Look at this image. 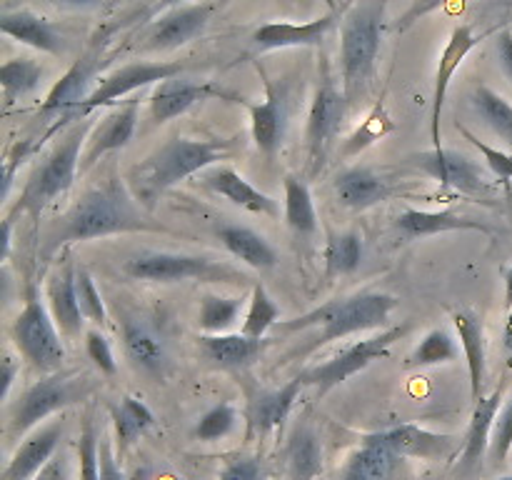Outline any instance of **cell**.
Listing matches in <instances>:
<instances>
[{
  "label": "cell",
  "mask_w": 512,
  "mask_h": 480,
  "mask_svg": "<svg viewBox=\"0 0 512 480\" xmlns=\"http://www.w3.org/2000/svg\"><path fill=\"white\" fill-rule=\"evenodd\" d=\"M25 153H28V143H18L13 150H10L8 160H5V165H3V193H0V198H3V200H8L10 188H13V180H15V170H18V165L23 163Z\"/></svg>",
  "instance_id": "obj_51"
},
{
  "label": "cell",
  "mask_w": 512,
  "mask_h": 480,
  "mask_svg": "<svg viewBox=\"0 0 512 480\" xmlns=\"http://www.w3.org/2000/svg\"><path fill=\"white\" fill-rule=\"evenodd\" d=\"M470 105L478 113V118L512 145V105L500 93H495L488 85H478L470 95Z\"/></svg>",
  "instance_id": "obj_36"
},
{
  "label": "cell",
  "mask_w": 512,
  "mask_h": 480,
  "mask_svg": "<svg viewBox=\"0 0 512 480\" xmlns=\"http://www.w3.org/2000/svg\"><path fill=\"white\" fill-rule=\"evenodd\" d=\"M335 20H338V13L333 10V13L310 20V23H265L255 30L253 40L260 50L313 48V45L323 43Z\"/></svg>",
  "instance_id": "obj_21"
},
{
  "label": "cell",
  "mask_w": 512,
  "mask_h": 480,
  "mask_svg": "<svg viewBox=\"0 0 512 480\" xmlns=\"http://www.w3.org/2000/svg\"><path fill=\"white\" fill-rule=\"evenodd\" d=\"M278 323L280 308L275 305V300L270 298L268 290H265L263 285H255L240 333L248 335V338H265V333H268L270 328H278Z\"/></svg>",
  "instance_id": "obj_41"
},
{
  "label": "cell",
  "mask_w": 512,
  "mask_h": 480,
  "mask_svg": "<svg viewBox=\"0 0 512 480\" xmlns=\"http://www.w3.org/2000/svg\"><path fill=\"white\" fill-rule=\"evenodd\" d=\"M158 8H173V5H180V0H155Z\"/></svg>",
  "instance_id": "obj_59"
},
{
  "label": "cell",
  "mask_w": 512,
  "mask_h": 480,
  "mask_svg": "<svg viewBox=\"0 0 512 480\" xmlns=\"http://www.w3.org/2000/svg\"><path fill=\"white\" fill-rule=\"evenodd\" d=\"M398 230L405 238H425V235L448 233V230H480L490 233L488 225L478 218H468L455 210H415L408 208L398 215Z\"/></svg>",
  "instance_id": "obj_28"
},
{
  "label": "cell",
  "mask_w": 512,
  "mask_h": 480,
  "mask_svg": "<svg viewBox=\"0 0 512 480\" xmlns=\"http://www.w3.org/2000/svg\"><path fill=\"white\" fill-rule=\"evenodd\" d=\"M85 353H88V358L93 360V365L103 375L118 373V360H115L113 348H110L108 338L100 330H85Z\"/></svg>",
  "instance_id": "obj_49"
},
{
  "label": "cell",
  "mask_w": 512,
  "mask_h": 480,
  "mask_svg": "<svg viewBox=\"0 0 512 480\" xmlns=\"http://www.w3.org/2000/svg\"><path fill=\"white\" fill-rule=\"evenodd\" d=\"M75 270L78 268L68 263L48 283L50 315H53L60 335H65V338H78L85 323V315L78 303V290H75Z\"/></svg>",
  "instance_id": "obj_26"
},
{
  "label": "cell",
  "mask_w": 512,
  "mask_h": 480,
  "mask_svg": "<svg viewBox=\"0 0 512 480\" xmlns=\"http://www.w3.org/2000/svg\"><path fill=\"white\" fill-rule=\"evenodd\" d=\"M120 335H123L125 358L138 373L153 380H163L170 373V365H173L170 343L153 320L140 313H123Z\"/></svg>",
  "instance_id": "obj_10"
},
{
  "label": "cell",
  "mask_w": 512,
  "mask_h": 480,
  "mask_svg": "<svg viewBox=\"0 0 512 480\" xmlns=\"http://www.w3.org/2000/svg\"><path fill=\"white\" fill-rule=\"evenodd\" d=\"M505 308L512 310V268H505Z\"/></svg>",
  "instance_id": "obj_57"
},
{
  "label": "cell",
  "mask_w": 512,
  "mask_h": 480,
  "mask_svg": "<svg viewBox=\"0 0 512 480\" xmlns=\"http://www.w3.org/2000/svg\"><path fill=\"white\" fill-rule=\"evenodd\" d=\"M213 10H215L213 3H193V5H183V8L178 5V8L170 10L168 15H163V18L150 28L145 48L173 50V48H180V45L190 43V40H193L205 25H208Z\"/></svg>",
  "instance_id": "obj_17"
},
{
  "label": "cell",
  "mask_w": 512,
  "mask_h": 480,
  "mask_svg": "<svg viewBox=\"0 0 512 480\" xmlns=\"http://www.w3.org/2000/svg\"><path fill=\"white\" fill-rule=\"evenodd\" d=\"M385 0H360L343 20L340 33V63H343L345 98L353 103L365 93L375 73V60L380 50V28H383Z\"/></svg>",
  "instance_id": "obj_4"
},
{
  "label": "cell",
  "mask_w": 512,
  "mask_h": 480,
  "mask_svg": "<svg viewBox=\"0 0 512 480\" xmlns=\"http://www.w3.org/2000/svg\"><path fill=\"white\" fill-rule=\"evenodd\" d=\"M235 140L170 138L128 173V188L145 210H153L160 195L190 175L228 160Z\"/></svg>",
  "instance_id": "obj_2"
},
{
  "label": "cell",
  "mask_w": 512,
  "mask_h": 480,
  "mask_svg": "<svg viewBox=\"0 0 512 480\" xmlns=\"http://www.w3.org/2000/svg\"><path fill=\"white\" fill-rule=\"evenodd\" d=\"M285 223L298 235H313L318 230L313 195H310L305 180L295 178V175L285 178Z\"/></svg>",
  "instance_id": "obj_35"
},
{
  "label": "cell",
  "mask_w": 512,
  "mask_h": 480,
  "mask_svg": "<svg viewBox=\"0 0 512 480\" xmlns=\"http://www.w3.org/2000/svg\"><path fill=\"white\" fill-rule=\"evenodd\" d=\"M390 130H393V123H390V118L385 115L383 105H378V108H375L373 113L365 118V123L360 125L358 133L350 138V143L345 145V155L360 153V150L368 148V145H373L375 140H380L385 133H390Z\"/></svg>",
  "instance_id": "obj_46"
},
{
  "label": "cell",
  "mask_w": 512,
  "mask_h": 480,
  "mask_svg": "<svg viewBox=\"0 0 512 480\" xmlns=\"http://www.w3.org/2000/svg\"><path fill=\"white\" fill-rule=\"evenodd\" d=\"M455 128H458L460 135H463L465 140H470V145H473V148L478 150L480 155H483L485 163H488V168L493 170V173L498 175L500 180H512V155L503 153V150H498V148H493V145L483 143V140H480L478 135L470 133V130L465 128V125L458 123V125H455Z\"/></svg>",
  "instance_id": "obj_47"
},
{
  "label": "cell",
  "mask_w": 512,
  "mask_h": 480,
  "mask_svg": "<svg viewBox=\"0 0 512 480\" xmlns=\"http://www.w3.org/2000/svg\"><path fill=\"white\" fill-rule=\"evenodd\" d=\"M95 380L88 373H48L45 378L35 380L20 398L13 418H10V438H20L33 430L40 420L68 405L78 403L85 395L93 393Z\"/></svg>",
  "instance_id": "obj_6"
},
{
  "label": "cell",
  "mask_w": 512,
  "mask_h": 480,
  "mask_svg": "<svg viewBox=\"0 0 512 480\" xmlns=\"http://www.w3.org/2000/svg\"><path fill=\"white\" fill-rule=\"evenodd\" d=\"M125 273L148 283H180V280H203V283H240L243 275L230 265L210 260L205 255L188 253H138L125 260Z\"/></svg>",
  "instance_id": "obj_7"
},
{
  "label": "cell",
  "mask_w": 512,
  "mask_h": 480,
  "mask_svg": "<svg viewBox=\"0 0 512 480\" xmlns=\"http://www.w3.org/2000/svg\"><path fill=\"white\" fill-rule=\"evenodd\" d=\"M500 405H503V388L493 390L490 398H483L475 403L473 418H470L468 433H465V448L460 468L473 470L478 468L485 453H490V440H493L495 420H498Z\"/></svg>",
  "instance_id": "obj_29"
},
{
  "label": "cell",
  "mask_w": 512,
  "mask_h": 480,
  "mask_svg": "<svg viewBox=\"0 0 512 480\" xmlns=\"http://www.w3.org/2000/svg\"><path fill=\"white\" fill-rule=\"evenodd\" d=\"M303 388L305 385L300 383V378H293L288 385L278 390H260V393H255L250 398L248 410L250 433L265 435L278 428V425H283L288 420L290 410H293L295 398H298Z\"/></svg>",
  "instance_id": "obj_27"
},
{
  "label": "cell",
  "mask_w": 512,
  "mask_h": 480,
  "mask_svg": "<svg viewBox=\"0 0 512 480\" xmlns=\"http://www.w3.org/2000/svg\"><path fill=\"white\" fill-rule=\"evenodd\" d=\"M183 63H128L118 68L115 73L105 75L98 83V88L80 103L75 115H88L90 110L105 108V105L118 103L120 98L130 95L133 90L145 88V85H158L163 80L178 78L183 73Z\"/></svg>",
  "instance_id": "obj_12"
},
{
  "label": "cell",
  "mask_w": 512,
  "mask_h": 480,
  "mask_svg": "<svg viewBox=\"0 0 512 480\" xmlns=\"http://www.w3.org/2000/svg\"><path fill=\"white\" fill-rule=\"evenodd\" d=\"M60 3H68V5H90V3H98V0H60Z\"/></svg>",
  "instance_id": "obj_60"
},
{
  "label": "cell",
  "mask_w": 512,
  "mask_h": 480,
  "mask_svg": "<svg viewBox=\"0 0 512 480\" xmlns=\"http://www.w3.org/2000/svg\"><path fill=\"white\" fill-rule=\"evenodd\" d=\"M478 35L473 33L470 25H458L450 35L448 45L440 53L438 73H435V88H433V113H430V143H433L435 150L443 148V140H440V115H443L445 98H448L450 80H453L455 70L460 68L465 58H468L470 50L478 45Z\"/></svg>",
  "instance_id": "obj_16"
},
{
  "label": "cell",
  "mask_w": 512,
  "mask_h": 480,
  "mask_svg": "<svg viewBox=\"0 0 512 480\" xmlns=\"http://www.w3.org/2000/svg\"><path fill=\"white\" fill-rule=\"evenodd\" d=\"M455 330L463 343L465 360H468V373H470V395L473 400H483V385H485V363H488V353H485V325L478 313L473 310H458L453 315Z\"/></svg>",
  "instance_id": "obj_31"
},
{
  "label": "cell",
  "mask_w": 512,
  "mask_h": 480,
  "mask_svg": "<svg viewBox=\"0 0 512 480\" xmlns=\"http://www.w3.org/2000/svg\"><path fill=\"white\" fill-rule=\"evenodd\" d=\"M75 290H78V303L80 310H83L85 320H90L93 325H105L108 320V313H105V303L100 298L98 288H95L93 275L85 268L75 270Z\"/></svg>",
  "instance_id": "obj_45"
},
{
  "label": "cell",
  "mask_w": 512,
  "mask_h": 480,
  "mask_svg": "<svg viewBox=\"0 0 512 480\" xmlns=\"http://www.w3.org/2000/svg\"><path fill=\"white\" fill-rule=\"evenodd\" d=\"M203 185L208 190H213L215 195H223L225 200H230V203L238 205V208L248 210V213L278 218V200L260 193L255 185H250L248 180H245L238 170L230 168V165H213V168L203 170Z\"/></svg>",
  "instance_id": "obj_18"
},
{
  "label": "cell",
  "mask_w": 512,
  "mask_h": 480,
  "mask_svg": "<svg viewBox=\"0 0 512 480\" xmlns=\"http://www.w3.org/2000/svg\"><path fill=\"white\" fill-rule=\"evenodd\" d=\"M512 450V398L505 403V408L498 413L493 428V440H490V460L493 465H503Z\"/></svg>",
  "instance_id": "obj_48"
},
{
  "label": "cell",
  "mask_w": 512,
  "mask_h": 480,
  "mask_svg": "<svg viewBox=\"0 0 512 480\" xmlns=\"http://www.w3.org/2000/svg\"><path fill=\"white\" fill-rule=\"evenodd\" d=\"M13 223L15 220H10V218L3 220V255H0V258H3V263L10 258V248H13Z\"/></svg>",
  "instance_id": "obj_56"
},
{
  "label": "cell",
  "mask_w": 512,
  "mask_h": 480,
  "mask_svg": "<svg viewBox=\"0 0 512 480\" xmlns=\"http://www.w3.org/2000/svg\"><path fill=\"white\" fill-rule=\"evenodd\" d=\"M68 475V458H65L63 453H55L53 458L48 460V465H45L33 480H68Z\"/></svg>",
  "instance_id": "obj_53"
},
{
  "label": "cell",
  "mask_w": 512,
  "mask_h": 480,
  "mask_svg": "<svg viewBox=\"0 0 512 480\" xmlns=\"http://www.w3.org/2000/svg\"><path fill=\"white\" fill-rule=\"evenodd\" d=\"M208 98H228L240 103L238 95L228 93L223 88H215L210 83H190V80L170 78L155 85L153 95H150V115H153L155 123H168V120L188 113L193 105L203 103Z\"/></svg>",
  "instance_id": "obj_15"
},
{
  "label": "cell",
  "mask_w": 512,
  "mask_h": 480,
  "mask_svg": "<svg viewBox=\"0 0 512 480\" xmlns=\"http://www.w3.org/2000/svg\"><path fill=\"white\" fill-rule=\"evenodd\" d=\"M270 340L265 338H248L243 333H218V335H203L200 338V348L203 355L218 368L240 370L253 365L255 360L263 355Z\"/></svg>",
  "instance_id": "obj_25"
},
{
  "label": "cell",
  "mask_w": 512,
  "mask_h": 480,
  "mask_svg": "<svg viewBox=\"0 0 512 480\" xmlns=\"http://www.w3.org/2000/svg\"><path fill=\"white\" fill-rule=\"evenodd\" d=\"M218 238L223 240L225 250L240 260V263L250 265L255 270H270L278 265V253L258 230L248 228V225L228 223L218 230Z\"/></svg>",
  "instance_id": "obj_32"
},
{
  "label": "cell",
  "mask_w": 512,
  "mask_h": 480,
  "mask_svg": "<svg viewBox=\"0 0 512 480\" xmlns=\"http://www.w3.org/2000/svg\"><path fill=\"white\" fill-rule=\"evenodd\" d=\"M398 455L380 438V433L365 435L363 445L348 458L340 480H390Z\"/></svg>",
  "instance_id": "obj_33"
},
{
  "label": "cell",
  "mask_w": 512,
  "mask_h": 480,
  "mask_svg": "<svg viewBox=\"0 0 512 480\" xmlns=\"http://www.w3.org/2000/svg\"><path fill=\"white\" fill-rule=\"evenodd\" d=\"M235 425H238V410L230 403H218L198 420L195 435H198L200 440H205V443H215V440L233 433Z\"/></svg>",
  "instance_id": "obj_43"
},
{
  "label": "cell",
  "mask_w": 512,
  "mask_h": 480,
  "mask_svg": "<svg viewBox=\"0 0 512 480\" xmlns=\"http://www.w3.org/2000/svg\"><path fill=\"white\" fill-rule=\"evenodd\" d=\"M108 45V33L95 35L93 43L85 48V53L70 65L68 73L53 85V90L45 98L43 108H40V115H63V118H75L80 103L88 98L93 90H90V83H93L95 73L103 65V50Z\"/></svg>",
  "instance_id": "obj_11"
},
{
  "label": "cell",
  "mask_w": 512,
  "mask_h": 480,
  "mask_svg": "<svg viewBox=\"0 0 512 480\" xmlns=\"http://www.w3.org/2000/svg\"><path fill=\"white\" fill-rule=\"evenodd\" d=\"M380 438L390 445L398 458H423V460H435L445 458V455L453 453L455 438L453 435L433 433V430H425L420 425L405 423L398 428H390L385 433H380Z\"/></svg>",
  "instance_id": "obj_23"
},
{
  "label": "cell",
  "mask_w": 512,
  "mask_h": 480,
  "mask_svg": "<svg viewBox=\"0 0 512 480\" xmlns=\"http://www.w3.org/2000/svg\"><path fill=\"white\" fill-rule=\"evenodd\" d=\"M218 480H265V473L255 458H233L225 463Z\"/></svg>",
  "instance_id": "obj_50"
},
{
  "label": "cell",
  "mask_w": 512,
  "mask_h": 480,
  "mask_svg": "<svg viewBox=\"0 0 512 480\" xmlns=\"http://www.w3.org/2000/svg\"><path fill=\"white\" fill-rule=\"evenodd\" d=\"M0 30H3L5 35H10L13 40H18V43L40 50V53H48V55L65 53L63 35H58V30H55L48 20L30 13V10L5 13L3 18H0Z\"/></svg>",
  "instance_id": "obj_30"
},
{
  "label": "cell",
  "mask_w": 512,
  "mask_h": 480,
  "mask_svg": "<svg viewBox=\"0 0 512 480\" xmlns=\"http://www.w3.org/2000/svg\"><path fill=\"white\" fill-rule=\"evenodd\" d=\"M138 100H130L128 105H123L120 110H115L108 120L103 123V128H98V133L90 138L88 150L80 158V173H88L98 158H103L105 153H113V150L125 148V145L133 140L135 125H138Z\"/></svg>",
  "instance_id": "obj_24"
},
{
  "label": "cell",
  "mask_w": 512,
  "mask_h": 480,
  "mask_svg": "<svg viewBox=\"0 0 512 480\" xmlns=\"http://www.w3.org/2000/svg\"><path fill=\"white\" fill-rule=\"evenodd\" d=\"M60 435H63V420H55L30 438H25L10 458L3 480H33L58 450Z\"/></svg>",
  "instance_id": "obj_22"
},
{
  "label": "cell",
  "mask_w": 512,
  "mask_h": 480,
  "mask_svg": "<svg viewBox=\"0 0 512 480\" xmlns=\"http://www.w3.org/2000/svg\"><path fill=\"white\" fill-rule=\"evenodd\" d=\"M43 75H45L43 65H38L35 60H28V58L5 60V63L0 65V85H3L5 103L10 105L18 98H23V95L33 93V90L40 85V80H43Z\"/></svg>",
  "instance_id": "obj_37"
},
{
  "label": "cell",
  "mask_w": 512,
  "mask_h": 480,
  "mask_svg": "<svg viewBox=\"0 0 512 480\" xmlns=\"http://www.w3.org/2000/svg\"><path fill=\"white\" fill-rule=\"evenodd\" d=\"M348 105L350 100L345 98V93H340L335 88L333 80L325 78L318 93H315L313 103H310L308 128H305V140H308V155L310 163H313V170H318L323 165L325 153H328L330 143L335 140L345 115H348Z\"/></svg>",
  "instance_id": "obj_13"
},
{
  "label": "cell",
  "mask_w": 512,
  "mask_h": 480,
  "mask_svg": "<svg viewBox=\"0 0 512 480\" xmlns=\"http://www.w3.org/2000/svg\"><path fill=\"white\" fill-rule=\"evenodd\" d=\"M495 480H512V475H503V478H495Z\"/></svg>",
  "instance_id": "obj_61"
},
{
  "label": "cell",
  "mask_w": 512,
  "mask_h": 480,
  "mask_svg": "<svg viewBox=\"0 0 512 480\" xmlns=\"http://www.w3.org/2000/svg\"><path fill=\"white\" fill-rule=\"evenodd\" d=\"M495 48H498L500 68H503L505 78H508L512 85V33L510 30H500L498 40H495Z\"/></svg>",
  "instance_id": "obj_54"
},
{
  "label": "cell",
  "mask_w": 512,
  "mask_h": 480,
  "mask_svg": "<svg viewBox=\"0 0 512 480\" xmlns=\"http://www.w3.org/2000/svg\"><path fill=\"white\" fill-rule=\"evenodd\" d=\"M120 233H170V230L165 225L153 223L143 213V205H138L128 185L120 183L118 178H110L108 183L88 190L63 215L60 225H55L45 235L43 255L58 253L60 248L70 243H83V240Z\"/></svg>",
  "instance_id": "obj_1"
},
{
  "label": "cell",
  "mask_w": 512,
  "mask_h": 480,
  "mask_svg": "<svg viewBox=\"0 0 512 480\" xmlns=\"http://www.w3.org/2000/svg\"><path fill=\"white\" fill-rule=\"evenodd\" d=\"M323 465V453L313 433H298L290 445V470L295 480H313Z\"/></svg>",
  "instance_id": "obj_42"
},
{
  "label": "cell",
  "mask_w": 512,
  "mask_h": 480,
  "mask_svg": "<svg viewBox=\"0 0 512 480\" xmlns=\"http://www.w3.org/2000/svg\"><path fill=\"white\" fill-rule=\"evenodd\" d=\"M363 263V235L360 233H340L328 240L325 248V268L330 278L335 275L355 273Z\"/></svg>",
  "instance_id": "obj_38"
},
{
  "label": "cell",
  "mask_w": 512,
  "mask_h": 480,
  "mask_svg": "<svg viewBox=\"0 0 512 480\" xmlns=\"http://www.w3.org/2000/svg\"><path fill=\"white\" fill-rule=\"evenodd\" d=\"M335 198L340 205L350 210H368L373 205L385 203L393 193L390 180H385L378 170L365 168V165H353V168L343 170L335 175L333 180Z\"/></svg>",
  "instance_id": "obj_19"
},
{
  "label": "cell",
  "mask_w": 512,
  "mask_h": 480,
  "mask_svg": "<svg viewBox=\"0 0 512 480\" xmlns=\"http://www.w3.org/2000/svg\"><path fill=\"white\" fill-rule=\"evenodd\" d=\"M18 373H20L18 360H15L13 355H3V360H0V380H3V388H0V398H3V400H8L10 388H13V380L18 378Z\"/></svg>",
  "instance_id": "obj_55"
},
{
  "label": "cell",
  "mask_w": 512,
  "mask_h": 480,
  "mask_svg": "<svg viewBox=\"0 0 512 480\" xmlns=\"http://www.w3.org/2000/svg\"><path fill=\"white\" fill-rule=\"evenodd\" d=\"M13 340L20 355L40 373H58L63 368L65 348L50 310L40 303L35 288H28V300L13 323Z\"/></svg>",
  "instance_id": "obj_8"
},
{
  "label": "cell",
  "mask_w": 512,
  "mask_h": 480,
  "mask_svg": "<svg viewBox=\"0 0 512 480\" xmlns=\"http://www.w3.org/2000/svg\"><path fill=\"white\" fill-rule=\"evenodd\" d=\"M110 413H113L115 438H118L120 453H125L138 440V435H143L153 425V413L148 410V405L143 400L133 398V395H123L120 403L110 408Z\"/></svg>",
  "instance_id": "obj_34"
},
{
  "label": "cell",
  "mask_w": 512,
  "mask_h": 480,
  "mask_svg": "<svg viewBox=\"0 0 512 480\" xmlns=\"http://www.w3.org/2000/svg\"><path fill=\"white\" fill-rule=\"evenodd\" d=\"M250 110V135H253L255 148L263 155L273 158L285 140L288 130V108H285V95L268 83V98L258 105H248Z\"/></svg>",
  "instance_id": "obj_20"
},
{
  "label": "cell",
  "mask_w": 512,
  "mask_h": 480,
  "mask_svg": "<svg viewBox=\"0 0 512 480\" xmlns=\"http://www.w3.org/2000/svg\"><path fill=\"white\" fill-rule=\"evenodd\" d=\"M100 480H125L123 470L115 463L113 448L108 440H100Z\"/></svg>",
  "instance_id": "obj_52"
},
{
  "label": "cell",
  "mask_w": 512,
  "mask_h": 480,
  "mask_svg": "<svg viewBox=\"0 0 512 480\" xmlns=\"http://www.w3.org/2000/svg\"><path fill=\"white\" fill-rule=\"evenodd\" d=\"M328 5H330V8H335V0H328Z\"/></svg>",
  "instance_id": "obj_62"
},
{
  "label": "cell",
  "mask_w": 512,
  "mask_h": 480,
  "mask_svg": "<svg viewBox=\"0 0 512 480\" xmlns=\"http://www.w3.org/2000/svg\"><path fill=\"white\" fill-rule=\"evenodd\" d=\"M240 310H243V300L240 298H223V295H203L200 298V328L208 330L210 335L225 333L233 328L238 320Z\"/></svg>",
  "instance_id": "obj_40"
},
{
  "label": "cell",
  "mask_w": 512,
  "mask_h": 480,
  "mask_svg": "<svg viewBox=\"0 0 512 480\" xmlns=\"http://www.w3.org/2000/svg\"><path fill=\"white\" fill-rule=\"evenodd\" d=\"M458 358V345L455 338L443 328H435L420 340L418 348L410 353L408 368H428V365L440 363H453Z\"/></svg>",
  "instance_id": "obj_39"
},
{
  "label": "cell",
  "mask_w": 512,
  "mask_h": 480,
  "mask_svg": "<svg viewBox=\"0 0 512 480\" xmlns=\"http://www.w3.org/2000/svg\"><path fill=\"white\" fill-rule=\"evenodd\" d=\"M413 163L423 173H428L430 178L438 180L443 188H453L465 195H478L488 190V183H485L480 165L473 158H468V155L455 153V150L433 148L430 153L415 155Z\"/></svg>",
  "instance_id": "obj_14"
},
{
  "label": "cell",
  "mask_w": 512,
  "mask_h": 480,
  "mask_svg": "<svg viewBox=\"0 0 512 480\" xmlns=\"http://www.w3.org/2000/svg\"><path fill=\"white\" fill-rule=\"evenodd\" d=\"M395 305H398V298L390 293H360L345 300H330L295 320H285V323L280 320L278 330L298 333V330L320 328L318 338L310 345V348H318V345L343 340L348 335L363 333V330L383 328Z\"/></svg>",
  "instance_id": "obj_3"
},
{
  "label": "cell",
  "mask_w": 512,
  "mask_h": 480,
  "mask_svg": "<svg viewBox=\"0 0 512 480\" xmlns=\"http://www.w3.org/2000/svg\"><path fill=\"white\" fill-rule=\"evenodd\" d=\"M78 460H80V480H100V443L95 433V423L90 415L83 418L78 440Z\"/></svg>",
  "instance_id": "obj_44"
},
{
  "label": "cell",
  "mask_w": 512,
  "mask_h": 480,
  "mask_svg": "<svg viewBox=\"0 0 512 480\" xmlns=\"http://www.w3.org/2000/svg\"><path fill=\"white\" fill-rule=\"evenodd\" d=\"M408 330H410V325L405 323V325H395V328L383 330V333L375 335V338L358 340V343H353L350 348H345L343 353H338L333 360H328V363H320V365H313V368L303 370V373L298 375L300 383L315 388V393L318 395L330 393V390L338 388L340 383H345L348 378H353L355 373H360V370L368 368L370 363L385 358V355H388V350L393 348V345L398 343V340L403 338Z\"/></svg>",
  "instance_id": "obj_9"
},
{
  "label": "cell",
  "mask_w": 512,
  "mask_h": 480,
  "mask_svg": "<svg viewBox=\"0 0 512 480\" xmlns=\"http://www.w3.org/2000/svg\"><path fill=\"white\" fill-rule=\"evenodd\" d=\"M88 128L85 125H75L48 155H45L43 163L33 170L28 185L20 193L18 203L10 210L8 218L15 220V215L28 213L30 218L38 223L40 213L53 203L58 195H63L65 190L73 185L75 175L80 173V148H83V140Z\"/></svg>",
  "instance_id": "obj_5"
},
{
  "label": "cell",
  "mask_w": 512,
  "mask_h": 480,
  "mask_svg": "<svg viewBox=\"0 0 512 480\" xmlns=\"http://www.w3.org/2000/svg\"><path fill=\"white\" fill-rule=\"evenodd\" d=\"M505 348L512 350V313L508 315V323H505Z\"/></svg>",
  "instance_id": "obj_58"
}]
</instances>
